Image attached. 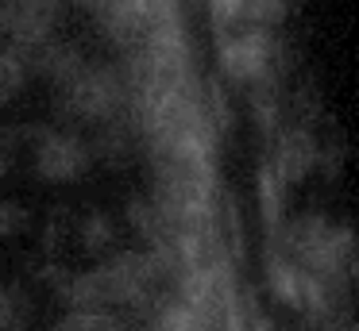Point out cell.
<instances>
[{"instance_id": "17", "label": "cell", "mask_w": 359, "mask_h": 331, "mask_svg": "<svg viewBox=\"0 0 359 331\" xmlns=\"http://www.w3.org/2000/svg\"><path fill=\"white\" fill-rule=\"evenodd\" d=\"M243 4H248V0H209L212 20H217L220 27H236L240 15H243Z\"/></svg>"}, {"instance_id": "7", "label": "cell", "mask_w": 359, "mask_h": 331, "mask_svg": "<svg viewBox=\"0 0 359 331\" xmlns=\"http://www.w3.org/2000/svg\"><path fill=\"white\" fill-rule=\"evenodd\" d=\"M271 174L278 177L282 185H297L320 166V143L305 123H294V127L274 131V150H271Z\"/></svg>"}, {"instance_id": "18", "label": "cell", "mask_w": 359, "mask_h": 331, "mask_svg": "<svg viewBox=\"0 0 359 331\" xmlns=\"http://www.w3.org/2000/svg\"><path fill=\"white\" fill-rule=\"evenodd\" d=\"M251 331H274V323L266 320L263 308H251Z\"/></svg>"}, {"instance_id": "2", "label": "cell", "mask_w": 359, "mask_h": 331, "mask_svg": "<svg viewBox=\"0 0 359 331\" xmlns=\"http://www.w3.org/2000/svg\"><path fill=\"white\" fill-rule=\"evenodd\" d=\"M55 104H58V115H62V120L101 127V123L120 120V115L128 112V81H124L120 69L86 62L74 81H66L62 89H55Z\"/></svg>"}, {"instance_id": "10", "label": "cell", "mask_w": 359, "mask_h": 331, "mask_svg": "<svg viewBox=\"0 0 359 331\" xmlns=\"http://www.w3.org/2000/svg\"><path fill=\"white\" fill-rule=\"evenodd\" d=\"M89 150L97 154L101 162H109V166H120V162L132 154V123L120 115V120H109V123H101L97 127V139H93V146Z\"/></svg>"}, {"instance_id": "14", "label": "cell", "mask_w": 359, "mask_h": 331, "mask_svg": "<svg viewBox=\"0 0 359 331\" xmlns=\"http://www.w3.org/2000/svg\"><path fill=\"white\" fill-rule=\"evenodd\" d=\"M50 331H132L120 312H66L62 320H55Z\"/></svg>"}, {"instance_id": "19", "label": "cell", "mask_w": 359, "mask_h": 331, "mask_svg": "<svg viewBox=\"0 0 359 331\" xmlns=\"http://www.w3.org/2000/svg\"><path fill=\"white\" fill-rule=\"evenodd\" d=\"M8 166H12V154H4V150H0V177L8 174Z\"/></svg>"}, {"instance_id": "3", "label": "cell", "mask_w": 359, "mask_h": 331, "mask_svg": "<svg viewBox=\"0 0 359 331\" xmlns=\"http://www.w3.org/2000/svg\"><path fill=\"white\" fill-rule=\"evenodd\" d=\"M104 285H109V304L116 308H147L158 300L163 281H170V269L155 251H116L101 262Z\"/></svg>"}, {"instance_id": "6", "label": "cell", "mask_w": 359, "mask_h": 331, "mask_svg": "<svg viewBox=\"0 0 359 331\" xmlns=\"http://www.w3.org/2000/svg\"><path fill=\"white\" fill-rule=\"evenodd\" d=\"M62 20V0H0V43L27 54L55 38Z\"/></svg>"}, {"instance_id": "15", "label": "cell", "mask_w": 359, "mask_h": 331, "mask_svg": "<svg viewBox=\"0 0 359 331\" xmlns=\"http://www.w3.org/2000/svg\"><path fill=\"white\" fill-rule=\"evenodd\" d=\"M78 239H81V246H86L89 254H101V251H109L112 239H116V223H112L104 212H89L86 220H81V227H78Z\"/></svg>"}, {"instance_id": "9", "label": "cell", "mask_w": 359, "mask_h": 331, "mask_svg": "<svg viewBox=\"0 0 359 331\" xmlns=\"http://www.w3.org/2000/svg\"><path fill=\"white\" fill-rule=\"evenodd\" d=\"M263 269H266V285H271V293H274V297H278L286 308H294V312H297V300H302V269H297L294 262L286 258V251H282L278 243L266 251Z\"/></svg>"}, {"instance_id": "8", "label": "cell", "mask_w": 359, "mask_h": 331, "mask_svg": "<svg viewBox=\"0 0 359 331\" xmlns=\"http://www.w3.org/2000/svg\"><path fill=\"white\" fill-rule=\"evenodd\" d=\"M24 58H27V66H32V73L47 77L55 89H62L66 81H74V77L81 73V66H86L78 46L62 43V38H47V43H39L35 50H27Z\"/></svg>"}, {"instance_id": "11", "label": "cell", "mask_w": 359, "mask_h": 331, "mask_svg": "<svg viewBox=\"0 0 359 331\" xmlns=\"http://www.w3.org/2000/svg\"><path fill=\"white\" fill-rule=\"evenodd\" d=\"M27 316H32V300L24 285L0 281V331H27Z\"/></svg>"}, {"instance_id": "21", "label": "cell", "mask_w": 359, "mask_h": 331, "mask_svg": "<svg viewBox=\"0 0 359 331\" xmlns=\"http://www.w3.org/2000/svg\"><path fill=\"white\" fill-rule=\"evenodd\" d=\"M351 331H359V328H351Z\"/></svg>"}, {"instance_id": "1", "label": "cell", "mask_w": 359, "mask_h": 331, "mask_svg": "<svg viewBox=\"0 0 359 331\" xmlns=\"http://www.w3.org/2000/svg\"><path fill=\"white\" fill-rule=\"evenodd\" d=\"M274 239L302 274L317 277L325 289L348 297V285L359 274V243L351 223L332 220L325 212H302L294 220H282Z\"/></svg>"}, {"instance_id": "13", "label": "cell", "mask_w": 359, "mask_h": 331, "mask_svg": "<svg viewBox=\"0 0 359 331\" xmlns=\"http://www.w3.org/2000/svg\"><path fill=\"white\" fill-rule=\"evenodd\" d=\"M259 204H263V220H266V227H271V235H278L282 220H286V216H282V204H286V185L271 174V166L259 169Z\"/></svg>"}, {"instance_id": "16", "label": "cell", "mask_w": 359, "mask_h": 331, "mask_svg": "<svg viewBox=\"0 0 359 331\" xmlns=\"http://www.w3.org/2000/svg\"><path fill=\"white\" fill-rule=\"evenodd\" d=\"M32 223V212L16 200H0V239H12Z\"/></svg>"}, {"instance_id": "12", "label": "cell", "mask_w": 359, "mask_h": 331, "mask_svg": "<svg viewBox=\"0 0 359 331\" xmlns=\"http://www.w3.org/2000/svg\"><path fill=\"white\" fill-rule=\"evenodd\" d=\"M27 77H32V66H27L24 54L12 50V46H0V104L16 100L24 92Z\"/></svg>"}, {"instance_id": "4", "label": "cell", "mask_w": 359, "mask_h": 331, "mask_svg": "<svg viewBox=\"0 0 359 331\" xmlns=\"http://www.w3.org/2000/svg\"><path fill=\"white\" fill-rule=\"evenodd\" d=\"M278 66V38L274 27H255L240 23L232 35L220 38V69L240 85H263L271 81Z\"/></svg>"}, {"instance_id": "20", "label": "cell", "mask_w": 359, "mask_h": 331, "mask_svg": "<svg viewBox=\"0 0 359 331\" xmlns=\"http://www.w3.org/2000/svg\"><path fill=\"white\" fill-rule=\"evenodd\" d=\"M74 4H81V8H93V12H97V8L104 4V0H74Z\"/></svg>"}, {"instance_id": "5", "label": "cell", "mask_w": 359, "mask_h": 331, "mask_svg": "<svg viewBox=\"0 0 359 331\" xmlns=\"http://www.w3.org/2000/svg\"><path fill=\"white\" fill-rule=\"evenodd\" d=\"M32 158H35V174L50 185L78 181L93 166L89 143L70 127H32Z\"/></svg>"}]
</instances>
